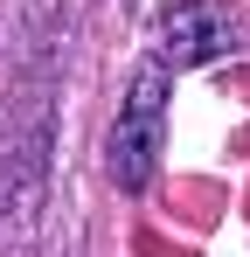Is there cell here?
<instances>
[{"instance_id": "obj_1", "label": "cell", "mask_w": 250, "mask_h": 257, "mask_svg": "<svg viewBox=\"0 0 250 257\" xmlns=\"http://www.w3.org/2000/svg\"><path fill=\"white\" fill-rule=\"evenodd\" d=\"M160 132H167V63H146L132 90L118 104V125H111V181L118 188H146L153 160H160Z\"/></svg>"}, {"instance_id": "obj_2", "label": "cell", "mask_w": 250, "mask_h": 257, "mask_svg": "<svg viewBox=\"0 0 250 257\" xmlns=\"http://www.w3.org/2000/svg\"><path fill=\"white\" fill-rule=\"evenodd\" d=\"M236 49V21L222 0H174L160 14V63L167 70H195Z\"/></svg>"}]
</instances>
